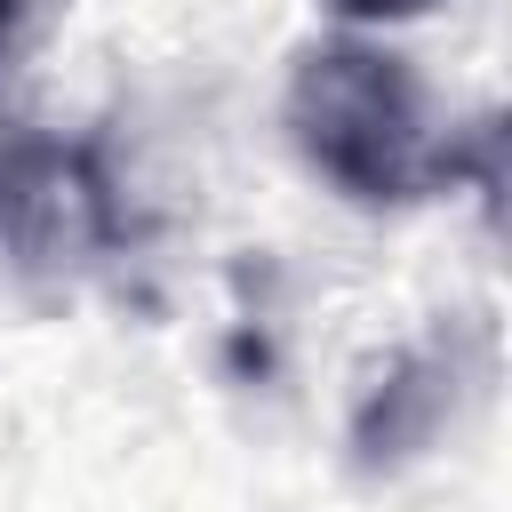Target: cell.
<instances>
[{
    "label": "cell",
    "instance_id": "7a4b0ae2",
    "mask_svg": "<svg viewBox=\"0 0 512 512\" xmlns=\"http://www.w3.org/2000/svg\"><path fill=\"white\" fill-rule=\"evenodd\" d=\"M120 240V200L80 136L0 128V256L24 280H72Z\"/></svg>",
    "mask_w": 512,
    "mask_h": 512
},
{
    "label": "cell",
    "instance_id": "3957f363",
    "mask_svg": "<svg viewBox=\"0 0 512 512\" xmlns=\"http://www.w3.org/2000/svg\"><path fill=\"white\" fill-rule=\"evenodd\" d=\"M336 16H352V24H400V16H424V8H440V0H328Z\"/></svg>",
    "mask_w": 512,
    "mask_h": 512
},
{
    "label": "cell",
    "instance_id": "6da1fadb",
    "mask_svg": "<svg viewBox=\"0 0 512 512\" xmlns=\"http://www.w3.org/2000/svg\"><path fill=\"white\" fill-rule=\"evenodd\" d=\"M288 136L360 208H408V200H424L472 168L464 144L432 120L424 80L392 48H368V40H320L296 56ZM480 192H488V176H480Z\"/></svg>",
    "mask_w": 512,
    "mask_h": 512
},
{
    "label": "cell",
    "instance_id": "277c9868",
    "mask_svg": "<svg viewBox=\"0 0 512 512\" xmlns=\"http://www.w3.org/2000/svg\"><path fill=\"white\" fill-rule=\"evenodd\" d=\"M8 16H16V0H0V24H8Z\"/></svg>",
    "mask_w": 512,
    "mask_h": 512
}]
</instances>
